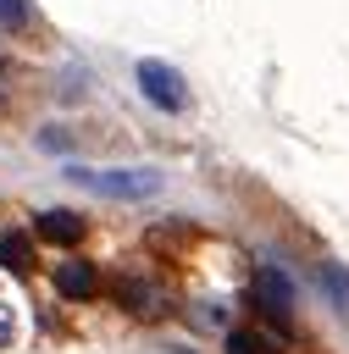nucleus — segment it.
Segmentation results:
<instances>
[{"label": "nucleus", "mask_w": 349, "mask_h": 354, "mask_svg": "<svg viewBox=\"0 0 349 354\" xmlns=\"http://www.w3.org/2000/svg\"><path fill=\"white\" fill-rule=\"evenodd\" d=\"M83 188H94V194H105V199H144V194H155L161 188V177L155 171H144V166H111V171H72Z\"/></svg>", "instance_id": "f257e3e1"}, {"label": "nucleus", "mask_w": 349, "mask_h": 354, "mask_svg": "<svg viewBox=\"0 0 349 354\" xmlns=\"http://www.w3.org/2000/svg\"><path fill=\"white\" fill-rule=\"evenodd\" d=\"M138 88H144V100H155L161 111H183V77L166 66V61H138Z\"/></svg>", "instance_id": "f03ea898"}, {"label": "nucleus", "mask_w": 349, "mask_h": 354, "mask_svg": "<svg viewBox=\"0 0 349 354\" xmlns=\"http://www.w3.org/2000/svg\"><path fill=\"white\" fill-rule=\"evenodd\" d=\"M33 232H39V238H50V243H83V232H89V227H83L72 210H39Z\"/></svg>", "instance_id": "7ed1b4c3"}, {"label": "nucleus", "mask_w": 349, "mask_h": 354, "mask_svg": "<svg viewBox=\"0 0 349 354\" xmlns=\"http://www.w3.org/2000/svg\"><path fill=\"white\" fill-rule=\"evenodd\" d=\"M55 288H61L66 299H89V293L100 288V277H94L89 260H61V266H55Z\"/></svg>", "instance_id": "20e7f679"}, {"label": "nucleus", "mask_w": 349, "mask_h": 354, "mask_svg": "<svg viewBox=\"0 0 349 354\" xmlns=\"http://www.w3.org/2000/svg\"><path fill=\"white\" fill-rule=\"evenodd\" d=\"M255 299H260V310H288V277H277V271H260V282H255Z\"/></svg>", "instance_id": "39448f33"}, {"label": "nucleus", "mask_w": 349, "mask_h": 354, "mask_svg": "<svg viewBox=\"0 0 349 354\" xmlns=\"http://www.w3.org/2000/svg\"><path fill=\"white\" fill-rule=\"evenodd\" d=\"M0 266L17 271V277H28V271H33V249H28V238H0Z\"/></svg>", "instance_id": "423d86ee"}, {"label": "nucleus", "mask_w": 349, "mask_h": 354, "mask_svg": "<svg viewBox=\"0 0 349 354\" xmlns=\"http://www.w3.org/2000/svg\"><path fill=\"white\" fill-rule=\"evenodd\" d=\"M321 282H327V293H332V304L349 315V271L343 266H321Z\"/></svg>", "instance_id": "0eeeda50"}, {"label": "nucleus", "mask_w": 349, "mask_h": 354, "mask_svg": "<svg viewBox=\"0 0 349 354\" xmlns=\"http://www.w3.org/2000/svg\"><path fill=\"white\" fill-rule=\"evenodd\" d=\"M28 28V0H0V33Z\"/></svg>", "instance_id": "6e6552de"}, {"label": "nucleus", "mask_w": 349, "mask_h": 354, "mask_svg": "<svg viewBox=\"0 0 349 354\" xmlns=\"http://www.w3.org/2000/svg\"><path fill=\"white\" fill-rule=\"evenodd\" d=\"M227 354H266V343H260L255 332H233V337H227Z\"/></svg>", "instance_id": "1a4fd4ad"}, {"label": "nucleus", "mask_w": 349, "mask_h": 354, "mask_svg": "<svg viewBox=\"0 0 349 354\" xmlns=\"http://www.w3.org/2000/svg\"><path fill=\"white\" fill-rule=\"evenodd\" d=\"M11 337H17V315H11V304L0 293V348H11Z\"/></svg>", "instance_id": "9d476101"}]
</instances>
